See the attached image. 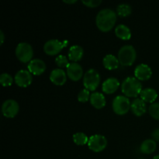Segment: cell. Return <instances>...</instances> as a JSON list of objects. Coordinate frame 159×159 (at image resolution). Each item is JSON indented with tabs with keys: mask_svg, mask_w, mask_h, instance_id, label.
<instances>
[{
	"mask_svg": "<svg viewBox=\"0 0 159 159\" xmlns=\"http://www.w3.org/2000/svg\"><path fill=\"white\" fill-rule=\"evenodd\" d=\"M116 21V12L111 9H102L97 13L96 23L102 32L110 31Z\"/></svg>",
	"mask_w": 159,
	"mask_h": 159,
	"instance_id": "1",
	"label": "cell"
},
{
	"mask_svg": "<svg viewBox=\"0 0 159 159\" xmlns=\"http://www.w3.org/2000/svg\"><path fill=\"white\" fill-rule=\"evenodd\" d=\"M121 90L129 97H136L142 91V85L136 77H127L121 84Z\"/></svg>",
	"mask_w": 159,
	"mask_h": 159,
	"instance_id": "2",
	"label": "cell"
},
{
	"mask_svg": "<svg viewBox=\"0 0 159 159\" xmlns=\"http://www.w3.org/2000/svg\"><path fill=\"white\" fill-rule=\"evenodd\" d=\"M136 57V50L132 45H124L118 51V59L120 63L124 66H130L133 65Z\"/></svg>",
	"mask_w": 159,
	"mask_h": 159,
	"instance_id": "3",
	"label": "cell"
},
{
	"mask_svg": "<svg viewBox=\"0 0 159 159\" xmlns=\"http://www.w3.org/2000/svg\"><path fill=\"white\" fill-rule=\"evenodd\" d=\"M100 82L99 73L94 68H90L85 73L83 77V85L89 91H94Z\"/></svg>",
	"mask_w": 159,
	"mask_h": 159,
	"instance_id": "4",
	"label": "cell"
},
{
	"mask_svg": "<svg viewBox=\"0 0 159 159\" xmlns=\"http://www.w3.org/2000/svg\"><path fill=\"white\" fill-rule=\"evenodd\" d=\"M16 55L17 58L23 63L30 62L34 55L32 46L26 42H21L16 48Z\"/></svg>",
	"mask_w": 159,
	"mask_h": 159,
	"instance_id": "5",
	"label": "cell"
},
{
	"mask_svg": "<svg viewBox=\"0 0 159 159\" xmlns=\"http://www.w3.org/2000/svg\"><path fill=\"white\" fill-rule=\"evenodd\" d=\"M130 100L126 96L120 95V96H116L113 100V110L116 114L118 115H124L126 114L129 111L130 108Z\"/></svg>",
	"mask_w": 159,
	"mask_h": 159,
	"instance_id": "6",
	"label": "cell"
},
{
	"mask_svg": "<svg viewBox=\"0 0 159 159\" xmlns=\"http://www.w3.org/2000/svg\"><path fill=\"white\" fill-rule=\"evenodd\" d=\"M68 41L67 40L60 41L57 39H51L48 40L43 45V51L47 54L54 55L60 52L65 47L67 46Z\"/></svg>",
	"mask_w": 159,
	"mask_h": 159,
	"instance_id": "7",
	"label": "cell"
},
{
	"mask_svg": "<svg viewBox=\"0 0 159 159\" xmlns=\"http://www.w3.org/2000/svg\"><path fill=\"white\" fill-rule=\"evenodd\" d=\"M107 145V140L106 137L101 134H95L89 138L88 146L90 150L95 152H102Z\"/></svg>",
	"mask_w": 159,
	"mask_h": 159,
	"instance_id": "8",
	"label": "cell"
},
{
	"mask_svg": "<svg viewBox=\"0 0 159 159\" xmlns=\"http://www.w3.org/2000/svg\"><path fill=\"white\" fill-rule=\"evenodd\" d=\"M19 110V103L14 99H7L2 106V114L7 118H13L18 113Z\"/></svg>",
	"mask_w": 159,
	"mask_h": 159,
	"instance_id": "9",
	"label": "cell"
},
{
	"mask_svg": "<svg viewBox=\"0 0 159 159\" xmlns=\"http://www.w3.org/2000/svg\"><path fill=\"white\" fill-rule=\"evenodd\" d=\"M32 79L31 73L25 69H21L17 71L14 78L16 83L20 87H27L31 84Z\"/></svg>",
	"mask_w": 159,
	"mask_h": 159,
	"instance_id": "10",
	"label": "cell"
},
{
	"mask_svg": "<svg viewBox=\"0 0 159 159\" xmlns=\"http://www.w3.org/2000/svg\"><path fill=\"white\" fill-rule=\"evenodd\" d=\"M67 75L72 81H79L83 75V69L82 66L77 62H71L67 68Z\"/></svg>",
	"mask_w": 159,
	"mask_h": 159,
	"instance_id": "11",
	"label": "cell"
},
{
	"mask_svg": "<svg viewBox=\"0 0 159 159\" xmlns=\"http://www.w3.org/2000/svg\"><path fill=\"white\" fill-rule=\"evenodd\" d=\"M28 70L30 73L35 75H40L46 69V64L43 60L35 58L31 60L28 64Z\"/></svg>",
	"mask_w": 159,
	"mask_h": 159,
	"instance_id": "12",
	"label": "cell"
},
{
	"mask_svg": "<svg viewBox=\"0 0 159 159\" xmlns=\"http://www.w3.org/2000/svg\"><path fill=\"white\" fill-rule=\"evenodd\" d=\"M134 75L138 80H148L152 75V68L146 64H140L135 68Z\"/></svg>",
	"mask_w": 159,
	"mask_h": 159,
	"instance_id": "13",
	"label": "cell"
},
{
	"mask_svg": "<svg viewBox=\"0 0 159 159\" xmlns=\"http://www.w3.org/2000/svg\"><path fill=\"white\" fill-rule=\"evenodd\" d=\"M50 80L57 85H64L67 80L66 73L61 68L53 69L50 75Z\"/></svg>",
	"mask_w": 159,
	"mask_h": 159,
	"instance_id": "14",
	"label": "cell"
},
{
	"mask_svg": "<svg viewBox=\"0 0 159 159\" xmlns=\"http://www.w3.org/2000/svg\"><path fill=\"white\" fill-rule=\"evenodd\" d=\"M119 86L120 82L118 79L114 77H110L108 78L106 81H104V82L102 83V89L105 93L111 94V93L116 92Z\"/></svg>",
	"mask_w": 159,
	"mask_h": 159,
	"instance_id": "15",
	"label": "cell"
},
{
	"mask_svg": "<svg viewBox=\"0 0 159 159\" xmlns=\"http://www.w3.org/2000/svg\"><path fill=\"white\" fill-rule=\"evenodd\" d=\"M130 109H131V111L133 112L134 114L138 116H140L145 113L146 110H147L145 102L140 98H137L132 101Z\"/></svg>",
	"mask_w": 159,
	"mask_h": 159,
	"instance_id": "16",
	"label": "cell"
},
{
	"mask_svg": "<svg viewBox=\"0 0 159 159\" xmlns=\"http://www.w3.org/2000/svg\"><path fill=\"white\" fill-rule=\"evenodd\" d=\"M90 102L91 104L94 107L97 109H101L105 107L106 105V99L105 96L102 93L99 92H95L93 93L90 96Z\"/></svg>",
	"mask_w": 159,
	"mask_h": 159,
	"instance_id": "17",
	"label": "cell"
},
{
	"mask_svg": "<svg viewBox=\"0 0 159 159\" xmlns=\"http://www.w3.org/2000/svg\"><path fill=\"white\" fill-rule=\"evenodd\" d=\"M141 99L146 102L153 103L158 97V93L153 88H145L141 93Z\"/></svg>",
	"mask_w": 159,
	"mask_h": 159,
	"instance_id": "18",
	"label": "cell"
},
{
	"mask_svg": "<svg viewBox=\"0 0 159 159\" xmlns=\"http://www.w3.org/2000/svg\"><path fill=\"white\" fill-rule=\"evenodd\" d=\"M84 54L83 48L79 45H73L68 51V58L72 61L76 62L80 60Z\"/></svg>",
	"mask_w": 159,
	"mask_h": 159,
	"instance_id": "19",
	"label": "cell"
},
{
	"mask_svg": "<svg viewBox=\"0 0 159 159\" xmlns=\"http://www.w3.org/2000/svg\"><path fill=\"white\" fill-rule=\"evenodd\" d=\"M115 34H116V37L124 40H130L131 37L130 29L124 24L118 25L115 29Z\"/></svg>",
	"mask_w": 159,
	"mask_h": 159,
	"instance_id": "20",
	"label": "cell"
},
{
	"mask_svg": "<svg viewBox=\"0 0 159 159\" xmlns=\"http://www.w3.org/2000/svg\"><path fill=\"white\" fill-rule=\"evenodd\" d=\"M104 67L109 70L116 69L119 66V59L113 54H107L102 60Z\"/></svg>",
	"mask_w": 159,
	"mask_h": 159,
	"instance_id": "21",
	"label": "cell"
},
{
	"mask_svg": "<svg viewBox=\"0 0 159 159\" xmlns=\"http://www.w3.org/2000/svg\"><path fill=\"white\" fill-rule=\"evenodd\" d=\"M157 148V144L155 140L146 139L141 143L140 150L144 154H152L155 151Z\"/></svg>",
	"mask_w": 159,
	"mask_h": 159,
	"instance_id": "22",
	"label": "cell"
},
{
	"mask_svg": "<svg viewBox=\"0 0 159 159\" xmlns=\"http://www.w3.org/2000/svg\"><path fill=\"white\" fill-rule=\"evenodd\" d=\"M131 6L127 3H121L116 8V12L120 16L125 17L131 13Z\"/></svg>",
	"mask_w": 159,
	"mask_h": 159,
	"instance_id": "23",
	"label": "cell"
},
{
	"mask_svg": "<svg viewBox=\"0 0 159 159\" xmlns=\"http://www.w3.org/2000/svg\"><path fill=\"white\" fill-rule=\"evenodd\" d=\"M73 141L77 145H85V144H88L89 138L85 134L82 132H78L73 135Z\"/></svg>",
	"mask_w": 159,
	"mask_h": 159,
	"instance_id": "24",
	"label": "cell"
},
{
	"mask_svg": "<svg viewBox=\"0 0 159 159\" xmlns=\"http://www.w3.org/2000/svg\"><path fill=\"white\" fill-rule=\"evenodd\" d=\"M149 113L154 119L159 120V102H153L149 106Z\"/></svg>",
	"mask_w": 159,
	"mask_h": 159,
	"instance_id": "25",
	"label": "cell"
},
{
	"mask_svg": "<svg viewBox=\"0 0 159 159\" xmlns=\"http://www.w3.org/2000/svg\"><path fill=\"white\" fill-rule=\"evenodd\" d=\"M55 63L59 68H68L70 64L68 63V60L66 56L62 55V54H60L56 57Z\"/></svg>",
	"mask_w": 159,
	"mask_h": 159,
	"instance_id": "26",
	"label": "cell"
},
{
	"mask_svg": "<svg viewBox=\"0 0 159 159\" xmlns=\"http://www.w3.org/2000/svg\"><path fill=\"white\" fill-rule=\"evenodd\" d=\"M13 79L8 73H2L0 76V82L3 86H9L12 84Z\"/></svg>",
	"mask_w": 159,
	"mask_h": 159,
	"instance_id": "27",
	"label": "cell"
},
{
	"mask_svg": "<svg viewBox=\"0 0 159 159\" xmlns=\"http://www.w3.org/2000/svg\"><path fill=\"white\" fill-rule=\"evenodd\" d=\"M90 96L91 95H90L89 90L84 89L81 90L79 93V94H78V100L79 102H85L88 101L89 99H90Z\"/></svg>",
	"mask_w": 159,
	"mask_h": 159,
	"instance_id": "28",
	"label": "cell"
},
{
	"mask_svg": "<svg viewBox=\"0 0 159 159\" xmlns=\"http://www.w3.org/2000/svg\"><path fill=\"white\" fill-rule=\"evenodd\" d=\"M82 3L88 7H96L101 4L102 0H82Z\"/></svg>",
	"mask_w": 159,
	"mask_h": 159,
	"instance_id": "29",
	"label": "cell"
},
{
	"mask_svg": "<svg viewBox=\"0 0 159 159\" xmlns=\"http://www.w3.org/2000/svg\"><path fill=\"white\" fill-rule=\"evenodd\" d=\"M152 136L153 138V140L156 141H159V128L155 129L152 131Z\"/></svg>",
	"mask_w": 159,
	"mask_h": 159,
	"instance_id": "30",
	"label": "cell"
},
{
	"mask_svg": "<svg viewBox=\"0 0 159 159\" xmlns=\"http://www.w3.org/2000/svg\"><path fill=\"white\" fill-rule=\"evenodd\" d=\"M0 37H1V44H2L3 42H4V34H3L2 30H0Z\"/></svg>",
	"mask_w": 159,
	"mask_h": 159,
	"instance_id": "31",
	"label": "cell"
},
{
	"mask_svg": "<svg viewBox=\"0 0 159 159\" xmlns=\"http://www.w3.org/2000/svg\"><path fill=\"white\" fill-rule=\"evenodd\" d=\"M77 2V0H71V1H69V0H64V2H66V3H75Z\"/></svg>",
	"mask_w": 159,
	"mask_h": 159,
	"instance_id": "32",
	"label": "cell"
},
{
	"mask_svg": "<svg viewBox=\"0 0 159 159\" xmlns=\"http://www.w3.org/2000/svg\"><path fill=\"white\" fill-rule=\"evenodd\" d=\"M153 159H159V155H155V156L153 158Z\"/></svg>",
	"mask_w": 159,
	"mask_h": 159,
	"instance_id": "33",
	"label": "cell"
},
{
	"mask_svg": "<svg viewBox=\"0 0 159 159\" xmlns=\"http://www.w3.org/2000/svg\"><path fill=\"white\" fill-rule=\"evenodd\" d=\"M139 159H144V158H139Z\"/></svg>",
	"mask_w": 159,
	"mask_h": 159,
	"instance_id": "34",
	"label": "cell"
}]
</instances>
